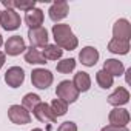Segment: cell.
<instances>
[{
	"instance_id": "cell-12",
	"label": "cell",
	"mask_w": 131,
	"mask_h": 131,
	"mask_svg": "<svg viewBox=\"0 0 131 131\" xmlns=\"http://www.w3.org/2000/svg\"><path fill=\"white\" fill-rule=\"evenodd\" d=\"M129 113L125 108H114L110 111L108 114V120L110 125H116V126H126L129 122Z\"/></svg>"
},
{
	"instance_id": "cell-7",
	"label": "cell",
	"mask_w": 131,
	"mask_h": 131,
	"mask_svg": "<svg viewBox=\"0 0 131 131\" xmlns=\"http://www.w3.org/2000/svg\"><path fill=\"white\" fill-rule=\"evenodd\" d=\"M28 39L31 46L34 48H45L48 45V31L43 26L28 29Z\"/></svg>"
},
{
	"instance_id": "cell-1",
	"label": "cell",
	"mask_w": 131,
	"mask_h": 131,
	"mask_svg": "<svg viewBox=\"0 0 131 131\" xmlns=\"http://www.w3.org/2000/svg\"><path fill=\"white\" fill-rule=\"evenodd\" d=\"M51 31H52L54 42L60 49L73 51V49L77 48L79 40L74 36V32H73V29H71V26L68 23H56V25H52Z\"/></svg>"
},
{
	"instance_id": "cell-20",
	"label": "cell",
	"mask_w": 131,
	"mask_h": 131,
	"mask_svg": "<svg viewBox=\"0 0 131 131\" xmlns=\"http://www.w3.org/2000/svg\"><path fill=\"white\" fill-rule=\"evenodd\" d=\"M40 52H42V56L45 57V60H59V59L62 57V54H63V49H60L56 43H54V45L48 43Z\"/></svg>"
},
{
	"instance_id": "cell-17",
	"label": "cell",
	"mask_w": 131,
	"mask_h": 131,
	"mask_svg": "<svg viewBox=\"0 0 131 131\" xmlns=\"http://www.w3.org/2000/svg\"><path fill=\"white\" fill-rule=\"evenodd\" d=\"M103 71H106L113 77H119L125 73V67L122 62H119L116 59H106L103 63Z\"/></svg>"
},
{
	"instance_id": "cell-31",
	"label": "cell",
	"mask_w": 131,
	"mask_h": 131,
	"mask_svg": "<svg viewBox=\"0 0 131 131\" xmlns=\"http://www.w3.org/2000/svg\"><path fill=\"white\" fill-rule=\"evenodd\" d=\"M0 14H2V11H0Z\"/></svg>"
},
{
	"instance_id": "cell-16",
	"label": "cell",
	"mask_w": 131,
	"mask_h": 131,
	"mask_svg": "<svg viewBox=\"0 0 131 131\" xmlns=\"http://www.w3.org/2000/svg\"><path fill=\"white\" fill-rule=\"evenodd\" d=\"M73 85L76 86V90L79 93H86L91 88V77H90V74L85 73V71L76 73L74 79H73Z\"/></svg>"
},
{
	"instance_id": "cell-6",
	"label": "cell",
	"mask_w": 131,
	"mask_h": 131,
	"mask_svg": "<svg viewBox=\"0 0 131 131\" xmlns=\"http://www.w3.org/2000/svg\"><path fill=\"white\" fill-rule=\"evenodd\" d=\"M68 13H70V5H68V2H65V0H56V2L49 6V9H48L49 19L52 22H56V23L63 20L68 16Z\"/></svg>"
},
{
	"instance_id": "cell-4",
	"label": "cell",
	"mask_w": 131,
	"mask_h": 131,
	"mask_svg": "<svg viewBox=\"0 0 131 131\" xmlns=\"http://www.w3.org/2000/svg\"><path fill=\"white\" fill-rule=\"evenodd\" d=\"M22 19L16 9H5L0 14V25L5 31H16L20 28Z\"/></svg>"
},
{
	"instance_id": "cell-14",
	"label": "cell",
	"mask_w": 131,
	"mask_h": 131,
	"mask_svg": "<svg viewBox=\"0 0 131 131\" xmlns=\"http://www.w3.org/2000/svg\"><path fill=\"white\" fill-rule=\"evenodd\" d=\"M79 60L85 67H94L99 60V51L94 46H85L79 52Z\"/></svg>"
},
{
	"instance_id": "cell-10",
	"label": "cell",
	"mask_w": 131,
	"mask_h": 131,
	"mask_svg": "<svg viewBox=\"0 0 131 131\" xmlns=\"http://www.w3.org/2000/svg\"><path fill=\"white\" fill-rule=\"evenodd\" d=\"M5 82L11 88H19L25 82V71L20 67H11L5 73Z\"/></svg>"
},
{
	"instance_id": "cell-24",
	"label": "cell",
	"mask_w": 131,
	"mask_h": 131,
	"mask_svg": "<svg viewBox=\"0 0 131 131\" xmlns=\"http://www.w3.org/2000/svg\"><path fill=\"white\" fill-rule=\"evenodd\" d=\"M49 106H51V111L54 113L56 117H62V116L67 114V111H68V103H65L60 99H54Z\"/></svg>"
},
{
	"instance_id": "cell-25",
	"label": "cell",
	"mask_w": 131,
	"mask_h": 131,
	"mask_svg": "<svg viewBox=\"0 0 131 131\" xmlns=\"http://www.w3.org/2000/svg\"><path fill=\"white\" fill-rule=\"evenodd\" d=\"M36 8V0H26V2H14V9H22V11H29Z\"/></svg>"
},
{
	"instance_id": "cell-30",
	"label": "cell",
	"mask_w": 131,
	"mask_h": 131,
	"mask_svg": "<svg viewBox=\"0 0 131 131\" xmlns=\"http://www.w3.org/2000/svg\"><path fill=\"white\" fill-rule=\"evenodd\" d=\"M31 131H43L42 128H34V129H31Z\"/></svg>"
},
{
	"instance_id": "cell-3",
	"label": "cell",
	"mask_w": 131,
	"mask_h": 131,
	"mask_svg": "<svg viewBox=\"0 0 131 131\" xmlns=\"http://www.w3.org/2000/svg\"><path fill=\"white\" fill-rule=\"evenodd\" d=\"M54 80V76L49 70H45V68H36L32 70L31 73V83L39 88V90H46L51 86Z\"/></svg>"
},
{
	"instance_id": "cell-29",
	"label": "cell",
	"mask_w": 131,
	"mask_h": 131,
	"mask_svg": "<svg viewBox=\"0 0 131 131\" xmlns=\"http://www.w3.org/2000/svg\"><path fill=\"white\" fill-rule=\"evenodd\" d=\"M3 45V37H2V34H0V46Z\"/></svg>"
},
{
	"instance_id": "cell-23",
	"label": "cell",
	"mask_w": 131,
	"mask_h": 131,
	"mask_svg": "<svg viewBox=\"0 0 131 131\" xmlns=\"http://www.w3.org/2000/svg\"><path fill=\"white\" fill-rule=\"evenodd\" d=\"M76 63L77 62L74 59H63V60L57 62V65H56L57 73H60V74H70L71 71H74Z\"/></svg>"
},
{
	"instance_id": "cell-2",
	"label": "cell",
	"mask_w": 131,
	"mask_h": 131,
	"mask_svg": "<svg viewBox=\"0 0 131 131\" xmlns=\"http://www.w3.org/2000/svg\"><path fill=\"white\" fill-rule=\"evenodd\" d=\"M79 91L76 90V86L73 85L71 80H62L57 86H56V96L57 99L63 100L65 103H74L79 99Z\"/></svg>"
},
{
	"instance_id": "cell-15",
	"label": "cell",
	"mask_w": 131,
	"mask_h": 131,
	"mask_svg": "<svg viewBox=\"0 0 131 131\" xmlns=\"http://www.w3.org/2000/svg\"><path fill=\"white\" fill-rule=\"evenodd\" d=\"M43 19H45V14L39 8H32V9L26 11V14H25V23L29 26V29L42 26L43 25Z\"/></svg>"
},
{
	"instance_id": "cell-8",
	"label": "cell",
	"mask_w": 131,
	"mask_h": 131,
	"mask_svg": "<svg viewBox=\"0 0 131 131\" xmlns=\"http://www.w3.org/2000/svg\"><path fill=\"white\" fill-rule=\"evenodd\" d=\"M25 51H26V43H25L23 37H20V36H13L5 42V54H8V56L16 57Z\"/></svg>"
},
{
	"instance_id": "cell-22",
	"label": "cell",
	"mask_w": 131,
	"mask_h": 131,
	"mask_svg": "<svg viewBox=\"0 0 131 131\" xmlns=\"http://www.w3.org/2000/svg\"><path fill=\"white\" fill-rule=\"evenodd\" d=\"M40 102H42L40 96H37V94H34V93H28V94H25V97L22 99V106H23L25 110H28V111H32Z\"/></svg>"
},
{
	"instance_id": "cell-18",
	"label": "cell",
	"mask_w": 131,
	"mask_h": 131,
	"mask_svg": "<svg viewBox=\"0 0 131 131\" xmlns=\"http://www.w3.org/2000/svg\"><path fill=\"white\" fill-rule=\"evenodd\" d=\"M25 62L29 63V65H45L46 63V60L42 56L40 49H37L34 46L26 48V51H25Z\"/></svg>"
},
{
	"instance_id": "cell-11",
	"label": "cell",
	"mask_w": 131,
	"mask_h": 131,
	"mask_svg": "<svg viewBox=\"0 0 131 131\" xmlns=\"http://www.w3.org/2000/svg\"><path fill=\"white\" fill-rule=\"evenodd\" d=\"M32 114H34V117H36L39 122H51V123H54V122L57 120V117H56L54 113L51 111V106H49L48 103H45V102H40V103L32 110Z\"/></svg>"
},
{
	"instance_id": "cell-5",
	"label": "cell",
	"mask_w": 131,
	"mask_h": 131,
	"mask_svg": "<svg viewBox=\"0 0 131 131\" xmlns=\"http://www.w3.org/2000/svg\"><path fill=\"white\" fill-rule=\"evenodd\" d=\"M8 119L16 125H26L31 122V114L22 105H11L8 108Z\"/></svg>"
},
{
	"instance_id": "cell-13",
	"label": "cell",
	"mask_w": 131,
	"mask_h": 131,
	"mask_svg": "<svg viewBox=\"0 0 131 131\" xmlns=\"http://www.w3.org/2000/svg\"><path fill=\"white\" fill-rule=\"evenodd\" d=\"M128 102H129V93H128V90L123 88V86H117V88L108 96V103L113 105V106H116V108H119V106H122V105H126Z\"/></svg>"
},
{
	"instance_id": "cell-21",
	"label": "cell",
	"mask_w": 131,
	"mask_h": 131,
	"mask_svg": "<svg viewBox=\"0 0 131 131\" xmlns=\"http://www.w3.org/2000/svg\"><path fill=\"white\" fill-rule=\"evenodd\" d=\"M96 82H97V85H99L100 88L108 90V88H111V86H113V83H114V77H113V76H110L106 71L100 70V71H97V73H96Z\"/></svg>"
},
{
	"instance_id": "cell-9",
	"label": "cell",
	"mask_w": 131,
	"mask_h": 131,
	"mask_svg": "<svg viewBox=\"0 0 131 131\" xmlns=\"http://www.w3.org/2000/svg\"><path fill=\"white\" fill-rule=\"evenodd\" d=\"M113 39L129 42V39H131V25L126 19H119L113 25Z\"/></svg>"
},
{
	"instance_id": "cell-19",
	"label": "cell",
	"mask_w": 131,
	"mask_h": 131,
	"mask_svg": "<svg viewBox=\"0 0 131 131\" xmlns=\"http://www.w3.org/2000/svg\"><path fill=\"white\" fill-rule=\"evenodd\" d=\"M108 51L113 54H120L125 56L129 51V42H123V40H117V39H111L108 43Z\"/></svg>"
},
{
	"instance_id": "cell-28",
	"label": "cell",
	"mask_w": 131,
	"mask_h": 131,
	"mask_svg": "<svg viewBox=\"0 0 131 131\" xmlns=\"http://www.w3.org/2000/svg\"><path fill=\"white\" fill-rule=\"evenodd\" d=\"M5 60H6V56H5V52H2L0 51V68L5 65Z\"/></svg>"
},
{
	"instance_id": "cell-26",
	"label": "cell",
	"mask_w": 131,
	"mask_h": 131,
	"mask_svg": "<svg viewBox=\"0 0 131 131\" xmlns=\"http://www.w3.org/2000/svg\"><path fill=\"white\" fill-rule=\"evenodd\" d=\"M57 131H77V125L71 120H67V122H63L59 125Z\"/></svg>"
},
{
	"instance_id": "cell-27",
	"label": "cell",
	"mask_w": 131,
	"mask_h": 131,
	"mask_svg": "<svg viewBox=\"0 0 131 131\" xmlns=\"http://www.w3.org/2000/svg\"><path fill=\"white\" fill-rule=\"evenodd\" d=\"M100 131H129L126 126H116V125H106Z\"/></svg>"
}]
</instances>
